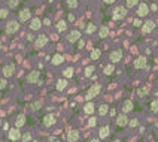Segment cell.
Masks as SVG:
<instances>
[{"instance_id": "cell-1", "label": "cell", "mask_w": 158, "mask_h": 142, "mask_svg": "<svg viewBox=\"0 0 158 142\" xmlns=\"http://www.w3.org/2000/svg\"><path fill=\"white\" fill-rule=\"evenodd\" d=\"M125 15H127V8H124V6H116L115 11H113V14H112V18L115 20V21H119V20H124Z\"/></svg>"}, {"instance_id": "cell-2", "label": "cell", "mask_w": 158, "mask_h": 142, "mask_svg": "<svg viewBox=\"0 0 158 142\" xmlns=\"http://www.w3.org/2000/svg\"><path fill=\"white\" fill-rule=\"evenodd\" d=\"M100 90H101V87H100L99 84L91 85V87H90V90H88V93H86V96H85V99H86V100H91L93 97H95V96L100 93Z\"/></svg>"}, {"instance_id": "cell-3", "label": "cell", "mask_w": 158, "mask_h": 142, "mask_svg": "<svg viewBox=\"0 0 158 142\" xmlns=\"http://www.w3.org/2000/svg\"><path fill=\"white\" fill-rule=\"evenodd\" d=\"M18 29H20V24L14 20V21H9V23L6 24L5 32H6L7 34H14V33H16V32H18Z\"/></svg>"}, {"instance_id": "cell-4", "label": "cell", "mask_w": 158, "mask_h": 142, "mask_svg": "<svg viewBox=\"0 0 158 142\" xmlns=\"http://www.w3.org/2000/svg\"><path fill=\"white\" fill-rule=\"evenodd\" d=\"M46 42H48V38L45 36V34H40V36H37L36 39H34V48H42V47H45L46 45Z\"/></svg>"}, {"instance_id": "cell-5", "label": "cell", "mask_w": 158, "mask_h": 142, "mask_svg": "<svg viewBox=\"0 0 158 142\" xmlns=\"http://www.w3.org/2000/svg\"><path fill=\"white\" fill-rule=\"evenodd\" d=\"M134 67H136V69H146V67H148L146 57H143V56L137 57V58H136V61H134Z\"/></svg>"}, {"instance_id": "cell-6", "label": "cell", "mask_w": 158, "mask_h": 142, "mask_svg": "<svg viewBox=\"0 0 158 142\" xmlns=\"http://www.w3.org/2000/svg\"><path fill=\"white\" fill-rule=\"evenodd\" d=\"M14 72H15V64H14V63H9V64H6V66L3 67V76H5V78L12 76Z\"/></svg>"}, {"instance_id": "cell-7", "label": "cell", "mask_w": 158, "mask_h": 142, "mask_svg": "<svg viewBox=\"0 0 158 142\" xmlns=\"http://www.w3.org/2000/svg\"><path fill=\"white\" fill-rule=\"evenodd\" d=\"M79 39H81V32H79V30H72V32L69 33V36H67V40L70 43H75Z\"/></svg>"}, {"instance_id": "cell-8", "label": "cell", "mask_w": 158, "mask_h": 142, "mask_svg": "<svg viewBox=\"0 0 158 142\" xmlns=\"http://www.w3.org/2000/svg\"><path fill=\"white\" fill-rule=\"evenodd\" d=\"M121 57H122V51H121V49H113V51L110 52V56H109V58H110V61H112V64L116 63V61H119Z\"/></svg>"}, {"instance_id": "cell-9", "label": "cell", "mask_w": 158, "mask_h": 142, "mask_svg": "<svg viewBox=\"0 0 158 142\" xmlns=\"http://www.w3.org/2000/svg\"><path fill=\"white\" fill-rule=\"evenodd\" d=\"M116 124L119 127H124V126H127L128 124V118H127V115L122 112V114H119L118 117H116Z\"/></svg>"}, {"instance_id": "cell-10", "label": "cell", "mask_w": 158, "mask_h": 142, "mask_svg": "<svg viewBox=\"0 0 158 142\" xmlns=\"http://www.w3.org/2000/svg\"><path fill=\"white\" fill-rule=\"evenodd\" d=\"M9 139L11 141H18V139H21V132L18 130V127H15V129H11L9 130Z\"/></svg>"}, {"instance_id": "cell-11", "label": "cell", "mask_w": 158, "mask_h": 142, "mask_svg": "<svg viewBox=\"0 0 158 142\" xmlns=\"http://www.w3.org/2000/svg\"><path fill=\"white\" fill-rule=\"evenodd\" d=\"M39 76H40V73L37 72V70H33V72H30V73H29V76H27V81H29L30 84L39 82Z\"/></svg>"}, {"instance_id": "cell-12", "label": "cell", "mask_w": 158, "mask_h": 142, "mask_svg": "<svg viewBox=\"0 0 158 142\" xmlns=\"http://www.w3.org/2000/svg\"><path fill=\"white\" fill-rule=\"evenodd\" d=\"M154 29H155V23H154V21H146V23L142 25V32H143V33H151Z\"/></svg>"}, {"instance_id": "cell-13", "label": "cell", "mask_w": 158, "mask_h": 142, "mask_svg": "<svg viewBox=\"0 0 158 142\" xmlns=\"http://www.w3.org/2000/svg\"><path fill=\"white\" fill-rule=\"evenodd\" d=\"M148 11H149L148 5L146 3H140L139 8H137V15L139 16H145V15H148Z\"/></svg>"}, {"instance_id": "cell-14", "label": "cell", "mask_w": 158, "mask_h": 142, "mask_svg": "<svg viewBox=\"0 0 158 142\" xmlns=\"http://www.w3.org/2000/svg\"><path fill=\"white\" fill-rule=\"evenodd\" d=\"M25 124V115L24 114H18L16 115V118H15V127H22Z\"/></svg>"}, {"instance_id": "cell-15", "label": "cell", "mask_w": 158, "mask_h": 142, "mask_svg": "<svg viewBox=\"0 0 158 142\" xmlns=\"http://www.w3.org/2000/svg\"><path fill=\"white\" fill-rule=\"evenodd\" d=\"M54 123H55V118H54V115H52V114H48V115L43 117V124H45L46 127H51Z\"/></svg>"}, {"instance_id": "cell-16", "label": "cell", "mask_w": 158, "mask_h": 142, "mask_svg": "<svg viewBox=\"0 0 158 142\" xmlns=\"http://www.w3.org/2000/svg\"><path fill=\"white\" fill-rule=\"evenodd\" d=\"M79 139V132L78 130H70L67 135V141L69 142H76Z\"/></svg>"}, {"instance_id": "cell-17", "label": "cell", "mask_w": 158, "mask_h": 142, "mask_svg": "<svg viewBox=\"0 0 158 142\" xmlns=\"http://www.w3.org/2000/svg\"><path fill=\"white\" fill-rule=\"evenodd\" d=\"M30 16H31V12L29 9H22L20 12V15H18V18H20V21H27Z\"/></svg>"}, {"instance_id": "cell-18", "label": "cell", "mask_w": 158, "mask_h": 142, "mask_svg": "<svg viewBox=\"0 0 158 142\" xmlns=\"http://www.w3.org/2000/svg\"><path fill=\"white\" fill-rule=\"evenodd\" d=\"M40 27H42V21L39 18H33L31 23H30V29L31 30H39Z\"/></svg>"}, {"instance_id": "cell-19", "label": "cell", "mask_w": 158, "mask_h": 142, "mask_svg": "<svg viewBox=\"0 0 158 142\" xmlns=\"http://www.w3.org/2000/svg\"><path fill=\"white\" fill-rule=\"evenodd\" d=\"M130 111H133V102H131V100H125L124 103H122V112L127 114Z\"/></svg>"}, {"instance_id": "cell-20", "label": "cell", "mask_w": 158, "mask_h": 142, "mask_svg": "<svg viewBox=\"0 0 158 142\" xmlns=\"http://www.w3.org/2000/svg\"><path fill=\"white\" fill-rule=\"evenodd\" d=\"M63 61H64V57L61 56V54H55L54 57H52V64H55V66L61 64Z\"/></svg>"}, {"instance_id": "cell-21", "label": "cell", "mask_w": 158, "mask_h": 142, "mask_svg": "<svg viewBox=\"0 0 158 142\" xmlns=\"http://www.w3.org/2000/svg\"><path fill=\"white\" fill-rule=\"evenodd\" d=\"M108 136H109V127L104 126L100 129V139H106Z\"/></svg>"}, {"instance_id": "cell-22", "label": "cell", "mask_w": 158, "mask_h": 142, "mask_svg": "<svg viewBox=\"0 0 158 142\" xmlns=\"http://www.w3.org/2000/svg\"><path fill=\"white\" fill-rule=\"evenodd\" d=\"M66 87H67V81H66V79H60V81L57 82V90L58 91H63Z\"/></svg>"}, {"instance_id": "cell-23", "label": "cell", "mask_w": 158, "mask_h": 142, "mask_svg": "<svg viewBox=\"0 0 158 142\" xmlns=\"http://www.w3.org/2000/svg\"><path fill=\"white\" fill-rule=\"evenodd\" d=\"M99 34H100V38H106L109 34V29L106 27V25H101L100 30H99Z\"/></svg>"}, {"instance_id": "cell-24", "label": "cell", "mask_w": 158, "mask_h": 142, "mask_svg": "<svg viewBox=\"0 0 158 142\" xmlns=\"http://www.w3.org/2000/svg\"><path fill=\"white\" fill-rule=\"evenodd\" d=\"M66 29H67V23H66L64 20L58 21V24H57V30H58V32H64Z\"/></svg>"}, {"instance_id": "cell-25", "label": "cell", "mask_w": 158, "mask_h": 142, "mask_svg": "<svg viewBox=\"0 0 158 142\" xmlns=\"http://www.w3.org/2000/svg\"><path fill=\"white\" fill-rule=\"evenodd\" d=\"M84 111H85V114H93L94 112V105L90 102V103H86L85 106H84Z\"/></svg>"}, {"instance_id": "cell-26", "label": "cell", "mask_w": 158, "mask_h": 142, "mask_svg": "<svg viewBox=\"0 0 158 142\" xmlns=\"http://www.w3.org/2000/svg\"><path fill=\"white\" fill-rule=\"evenodd\" d=\"M95 30H97V27L93 24V23H90L88 25H86V29H85V32H86V34H91V33H94Z\"/></svg>"}, {"instance_id": "cell-27", "label": "cell", "mask_w": 158, "mask_h": 142, "mask_svg": "<svg viewBox=\"0 0 158 142\" xmlns=\"http://www.w3.org/2000/svg\"><path fill=\"white\" fill-rule=\"evenodd\" d=\"M100 54H101V52H100V49L94 48V49L91 51V58H93V60H97V58H100Z\"/></svg>"}, {"instance_id": "cell-28", "label": "cell", "mask_w": 158, "mask_h": 142, "mask_svg": "<svg viewBox=\"0 0 158 142\" xmlns=\"http://www.w3.org/2000/svg\"><path fill=\"white\" fill-rule=\"evenodd\" d=\"M108 111H109L108 105H101V106H100V109H99V114L103 117V115H106V114H108Z\"/></svg>"}, {"instance_id": "cell-29", "label": "cell", "mask_w": 158, "mask_h": 142, "mask_svg": "<svg viewBox=\"0 0 158 142\" xmlns=\"http://www.w3.org/2000/svg\"><path fill=\"white\" fill-rule=\"evenodd\" d=\"M104 75H112V72H113V64H108L106 67H104Z\"/></svg>"}, {"instance_id": "cell-30", "label": "cell", "mask_w": 158, "mask_h": 142, "mask_svg": "<svg viewBox=\"0 0 158 142\" xmlns=\"http://www.w3.org/2000/svg\"><path fill=\"white\" fill-rule=\"evenodd\" d=\"M64 76H66V78H72V76H73V69H72V67H67V69L64 70Z\"/></svg>"}, {"instance_id": "cell-31", "label": "cell", "mask_w": 158, "mask_h": 142, "mask_svg": "<svg viewBox=\"0 0 158 142\" xmlns=\"http://www.w3.org/2000/svg\"><path fill=\"white\" fill-rule=\"evenodd\" d=\"M7 15H9V9H5V8H2V9H0V18H6Z\"/></svg>"}, {"instance_id": "cell-32", "label": "cell", "mask_w": 158, "mask_h": 142, "mask_svg": "<svg viewBox=\"0 0 158 142\" xmlns=\"http://www.w3.org/2000/svg\"><path fill=\"white\" fill-rule=\"evenodd\" d=\"M18 5H20V0H9V8L11 9H15Z\"/></svg>"}, {"instance_id": "cell-33", "label": "cell", "mask_w": 158, "mask_h": 142, "mask_svg": "<svg viewBox=\"0 0 158 142\" xmlns=\"http://www.w3.org/2000/svg\"><path fill=\"white\" fill-rule=\"evenodd\" d=\"M93 72H94V66H88L85 69V76H91Z\"/></svg>"}, {"instance_id": "cell-34", "label": "cell", "mask_w": 158, "mask_h": 142, "mask_svg": "<svg viewBox=\"0 0 158 142\" xmlns=\"http://www.w3.org/2000/svg\"><path fill=\"white\" fill-rule=\"evenodd\" d=\"M151 111L152 112H158V100H154L151 103Z\"/></svg>"}, {"instance_id": "cell-35", "label": "cell", "mask_w": 158, "mask_h": 142, "mask_svg": "<svg viewBox=\"0 0 158 142\" xmlns=\"http://www.w3.org/2000/svg\"><path fill=\"white\" fill-rule=\"evenodd\" d=\"M69 8H76L78 6V0H67V3H66Z\"/></svg>"}, {"instance_id": "cell-36", "label": "cell", "mask_w": 158, "mask_h": 142, "mask_svg": "<svg viewBox=\"0 0 158 142\" xmlns=\"http://www.w3.org/2000/svg\"><path fill=\"white\" fill-rule=\"evenodd\" d=\"M40 106H42L40 102H33V103H31V109H33V111H37V109H40Z\"/></svg>"}, {"instance_id": "cell-37", "label": "cell", "mask_w": 158, "mask_h": 142, "mask_svg": "<svg viewBox=\"0 0 158 142\" xmlns=\"http://www.w3.org/2000/svg\"><path fill=\"white\" fill-rule=\"evenodd\" d=\"M95 124H97V120H95L94 117H91V118L88 120V127H94Z\"/></svg>"}, {"instance_id": "cell-38", "label": "cell", "mask_w": 158, "mask_h": 142, "mask_svg": "<svg viewBox=\"0 0 158 142\" xmlns=\"http://www.w3.org/2000/svg\"><path fill=\"white\" fill-rule=\"evenodd\" d=\"M137 94L139 96H145V94H148V88H139V90H137Z\"/></svg>"}, {"instance_id": "cell-39", "label": "cell", "mask_w": 158, "mask_h": 142, "mask_svg": "<svg viewBox=\"0 0 158 142\" xmlns=\"http://www.w3.org/2000/svg\"><path fill=\"white\" fill-rule=\"evenodd\" d=\"M21 138H22V141H24V142H29V141H31V135H30V133H24V135H22Z\"/></svg>"}, {"instance_id": "cell-40", "label": "cell", "mask_w": 158, "mask_h": 142, "mask_svg": "<svg viewBox=\"0 0 158 142\" xmlns=\"http://www.w3.org/2000/svg\"><path fill=\"white\" fill-rule=\"evenodd\" d=\"M125 2H127V8H133L137 3V0H125Z\"/></svg>"}, {"instance_id": "cell-41", "label": "cell", "mask_w": 158, "mask_h": 142, "mask_svg": "<svg viewBox=\"0 0 158 142\" xmlns=\"http://www.w3.org/2000/svg\"><path fill=\"white\" fill-rule=\"evenodd\" d=\"M128 121H130V120H128ZM128 124H130L131 127H137V124H139V121H137V118H134V120H131V121H130Z\"/></svg>"}, {"instance_id": "cell-42", "label": "cell", "mask_w": 158, "mask_h": 142, "mask_svg": "<svg viewBox=\"0 0 158 142\" xmlns=\"http://www.w3.org/2000/svg\"><path fill=\"white\" fill-rule=\"evenodd\" d=\"M7 85V82H6V79H0V90H3V88Z\"/></svg>"}, {"instance_id": "cell-43", "label": "cell", "mask_w": 158, "mask_h": 142, "mask_svg": "<svg viewBox=\"0 0 158 142\" xmlns=\"http://www.w3.org/2000/svg\"><path fill=\"white\" fill-rule=\"evenodd\" d=\"M84 45H85V42H84L82 39H79V42H78V48H84Z\"/></svg>"}, {"instance_id": "cell-44", "label": "cell", "mask_w": 158, "mask_h": 142, "mask_svg": "<svg viewBox=\"0 0 158 142\" xmlns=\"http://www.w3.org/2000/svg\"><path fill=\"white\" fill-rule=\"evenodd\" d=\"M134 25H136V27H139V25H142V21H140L139 18H136V20H134Z\"/></svg>"}, {"instance_id": "cell-45", "label": "cell", "mask_w": 158, "mask_h": 142, "mask_svg": "<svg viewBox=\"0 0 158 142\" xmlns=\"http://www.w3.org/2000/svg\"><path fill=\"white\" fill-rule=\"evenodd\" d=\"M27 39H29V40L31 42V40H34V36H33V34H31V33H29V36H27Z\"/></svg>"}, {"instance_id": "cell-46", "label": "cell", "mask_w": 158, "mask_h": 142, "mask_svg": "<svg viewBox=\"0 0 158 142\" xmlns=\"http://www.w3.org/2000/svg\"><path fill=\"white\" fill-rule=\"evenodd\" d=\"M103 2H104V3H108V5H112L113 2H115V0H103Z\"/></svg>"}, {"instance_id": "cell-47", "label": "cell", "mask_w": 158, "mask_h": 142, "mask_svg": "<svg viewBox=\"0 0 158 142\" xmlns=\"http://www.w3.org/2000/svg\"><path fill=\"white\" fill-rule=\"evenodd\" d=\"M43 23H45V24H46V25H49V24H51V21H49V20H48V18H46V20H45V21H43Z\"/></svg>"}, {"instance_id": "cell-48", "label": "cell", "mask_w": 158, "mask_h": 142, "mask_svg": "<svg viewBox=\"0 0 158 142\" xmlns=\"http://www.w3.org/2000/svg\"><path fill=\"white\" fill-rule=\"evenodd\" d=\"M91 142H100V141H99V139H93Z\"/></svg>"}, {"instance_id": "cell-49", "label": "cell", "mask_w": 158, "mask_h": 142, "mask_svg": "<svg viewBox=\"0 0 158 142\" xmlns=\"http://www.w3.org/2000/svg\"><path fill=\"white\" fill-rule=\"evenodd\" d=\"M113 142H121V141H119V139H115V141H113Z\"/></svg>"}, {"instance_id": "cell-50", "label": "cell", "mask_w": 158, "mask_h": 142, "mask_svg": "<svg viewBox=\"0 0 158 142\" xmlns=\"http://www.w3.org/2000/svg\"><path fill=\"white\" fill-rule=\"evenodd\" d=\"M0 49H2V43H0Z\"/></svg>"}, {"instance_id": "cell-51", "label": "cell", "mask_w": 158, "mask_h": 142, "mask_svg": "<svg viewBox=\"0 0 158 142\" xmlns=\"http://www.w3.org/2000/svg\"><path fill=\"white\" fill-rule=\"evenodd\" d=\"M55 142H58V141H55Z\"/></svg>"}]
</instances>
